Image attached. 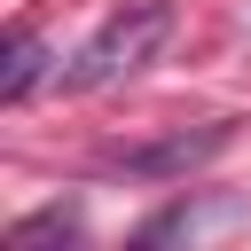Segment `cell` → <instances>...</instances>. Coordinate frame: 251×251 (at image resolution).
<instances>
[{"label": "cell", "instance_id": "6da1fadb", "mask_svg": "<svg viewBox=\"0 0 251 251\" xmlns=\"http://www.w3.org/2000/svg\"><path fill=\"white\" fill-rule=\"evenodd\" d=\"M165 39H173V8H165V0H126V8H110L102 31L71 55L63 86H71V94H94V86H110V78H133Z\"/></svg>", "mask_w": 251, "mask_h": 251}, {"label": "cell", "instance_id": "7a4b0ae2", "mask_svg": "<svg viewBox=\"0 0 251 251\" xmlns=\"http://www.w3.org/2000/svg\"><path fill=\"white\" fill-rule=\"evenodd\" d=\"M227 141H235V126H204V133H165V141L118 149L110 165H118V173H133V180H180V173H196L204 157H220Z\"/></svg>", "mask_w": 251, "mask_h": 251}, {"label": "cell", "instance_id": "277c9868", "mask_svg": "<svg viewBox=\"0 0 251 251\" xmlns=\"http://www.w3.org/2000/svg\"><path fill=\"white\" fill-rule=\"evenodd\" d=\"M71 227H78V220L55 204V212H31V220H16V235H8V243H16V251H31V243H47V235H71Z\"/></svg>", "mask_w": 251, "mask_h": 251}, {"label": "cell", "instance_id": "3957f363", "mask_svg": "<svg viewBox=\"0 0 251 251\" xmlns=\"http://www.w3.org/2000/svg\"><path fill=\"white\" fill-rule=\"evenodd\" d=\"M39 71H47V47H39L31 31H8V63H0V102H24V94L39 86Z\"/></svg>", "mask_w": 251, "mask_h": 251}]
</instances>
